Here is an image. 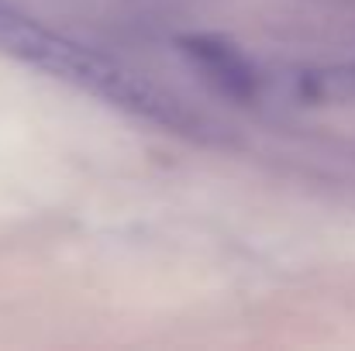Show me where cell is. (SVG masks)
<instances>
[{
	"label": "cell",
	"mask_w": 355,
	"mask_h": 351,
	"mask_svg": "<svg viewBox=\"0 0 355 351\" xmlns=\"http://www.w3.org/2000/svg\"><path fill=\"white\" fill-rule=\"evenodd\" d=\"M0 55L45 73L49 80H59L80 93H90L104 100L107 107L128 111L135 117L155 120L173 131H190L197 120L193 114L162 87L145 80L138 69L124 66L121 59L49 28L45 21L0 3Z\"/></svg>",
	"instance_id": "obj_1"
},
{
	"label": "cell",
	"mask_w": 355,
	"mask_h": 351,
	"mask_svg": "<svg viewBox=\"0 0 355 351\" xmlns=\"http://www.w3.org/2000/svg\"><path fill=\"white\" fill-rule=\"evenodd\" d=\"M180 52L228 97L238 100H252L262 87L259 69L238 52L232 42L214 38V35H183L180 38Z\"/></svg>",
	"instance_id": "obj_2"
}]
</instances>
